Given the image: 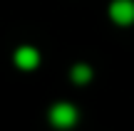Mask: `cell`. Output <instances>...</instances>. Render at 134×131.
<instances>
[{
	"mask_svg": "<svg viewBox=\"0 0 134 131\" xmlns=\"http://www.w3.org/2000/svg\"><path fill=\"white\" fill-rule=\"evenodd\" d=\"M50 121L57 129H70V126L77 124V109L72 104H67V102H57L50 109Z\"/></svg>",
	"mask_w": 134,
	"mask_h": 131,
	"instance_id": "1",
	"label": "cell"
},
{
	"mask_svg": "<svg viewBox=\"0 0 134 131\" xmlns=\"http://www.w3.org/2000/svg\"><path fill=\"white\" fill-rule=\"evenodd\" d=\"M109 17L117 25L127 27L134 22V0H112L109 5Z\"/></svg>",
	"mask_w": 134,
	"mask_h": 131,
	"instance_id": "2",
	"label": "cell"
},
{
	"mask_svg": "<svg viewBox=\"0 0 134 131\" xmlns=\"http://www.w3.org/2000/svg\"><path fill=\"white\" fill-rule=\"evenodd\" d=\"M15 64L20 69H35L40 64V52L30 45H23V47L15 49Z\"/></svg>",
	"mask_w": 134,
	"mask_h": 131,
	"instance_id": "3",
	"label": "cell"
},
{
	"mask_svg": "<svg viewBox=\"0 0 134 131\" xmlns=\"http://www.w3.org/2000/svg\"><path fill=\"white\" fill-rule=\"evenodd\" d=\"M72 79H75L77 84H87L92 79V69L87 67V64H75V67H72Z\"/></svg>",
	"mask_w": 134,
	"mask_h": 131,
	"instance_id": "4",
	"label": "cell"
}]
</instances>
